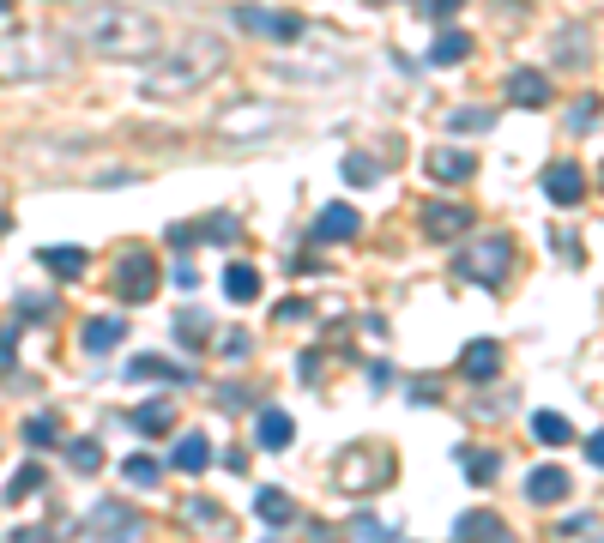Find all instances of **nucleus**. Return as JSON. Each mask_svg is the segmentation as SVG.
I'll use <instances>...</instances> for the list:
<instances>
[{
    "label": "nucleus",
    "mask_w": 604,
    "mask_h": 543,
    "mask_svg": "<svg viewBox=\"0 0 604 543\" xmlns=\"http://www.w3.org/2000/svg\"><path fill=\"white\" fill-rule=\"evenodd\" d=\"M73 43L91 49V55H103V61H145V55L164 49V31H158V19H151V13L103 0V7H85L73 19Z\"/></svg>",
    "instance_id": "1"
},
{
    "label": "nucleus",
    "mask_w": 604,
    "mask_h": 543,
    "mask_svg": "<svg viewBox=\"0 0 604 543\" xmlns=\"http://www.w3.org/2000/svg\"><path fill=\"white\" fill-rule=\"evenodd\" d=\"M224 61H230V55H224V37H188L182 49H170V55L151 61L145 97H188V91H200L206 79H218Z\"/></svg>",
    "instance_id": "2"
},
{
    "label": "nucleus",
    "mask_w": 604,
    "mask_h": 543,
    "mask_svg": "<svg viewBox=\"0 0 604 543\" xmlns=\"http://www.w3.org/2000/svg\"><path fill=\"white\" fill-rule=\"evenodd\" d=\"M387 477H393L387 447H351L339 459V489H351V495H375V489H387Z\"/></svg>",
    "instance_id": "3"
},
{
    "label": "nucleus",
    "mask_w": 604,
    "mask_h": 543,
    "mask_svg": "<svg viewBox=\"0 0 604 543\" xmlns=\"http://www.w3.org/2000/svg\"><path fill=\"white\" fill-rule=\"evenodd\" d=\"M508 266H514V242H508V236H484V242H472V248L460 254V272H466L472 284H484V290H496V284L508 278Z\"/></svg>",
    "instance_id": "4"
},
{
    "label": "nucleus",
    "mask_w": 604,
    "mask_h": 543,
    "mask_svg": "<svg viewBox=\"0 0 604 543\" xmlns=\"http://www.w3.org/2000/svg\"><path fill=\"white\" fill-rule=\"evenodd\" d=\"M151 290H158V260H151V248H127L115 260V296L127 308H139V302H151Z\"/></svg>",
    "instance_id": "5"
},
{
    "label": "nucleus",
    "mask_w": 604,
    "mask_h": 543,
    "mask_svg": "<svg viewBox=\"0 0 604 543\" xmlns=\"http://www.w3.org/2000/svg\"><path fill=\"white\" fill-rule=\"evenodd\" d=\"M55 61H49V37H13L0 43V79H49Z\"/></svg>",
    "instance_id": "6"
},
{
    "label": "nucleus",
    "mask_w": 604,
    "mask_h": 543,
    "mask_svg": "<svg viewBox=\"0 0 604 543\" xmlns=\"http://www.w3.org/2000/svg\"><path fill=\"white\" fill-rule=\"evenodd\" d=\"M544 194H550V206H562V212H574V206L586 200V169H580L574 157H562V163H550V169H544Z\"/></svg>",
    "instance_id": "7"
},
{
    "label": "nucleus",
    "mask_w": 604,
    "mask_h": 543,
    "mask_svg": "<svg viewBox=\"0 0 604 543\" xmlns=\"http://www.w3.org/2000/svg\"><path fill=\"white\" fill-rule=\"evenodd\" d=\"M242 31H260V37H278V43H296L302 37V19L296 13H260V7H236L230 13Z\"/></svg>",
    "instance_id": "8"
},
{
    "label": "nucleus",
    "mask_w": 604,
    "mask_h": 543,
    "mask_svg": "<svg viewBox=\"0 0 604 543\" xmlns=\"http://www.w3.org/2000/svg\"><path fill=\"white\" fill-rule=\"evenodd\" d=\"M85 525H91L97 537H139V531H145V519H139L133 507H121V501H97Z\"/></svg>",
    "instance_id": "9"
},
{
    "label": "nucleus",
    "mask_w": 604,
    "mask_h": 543,
    "mask_svg": "<svg viewBox=\"0 0 604 543\" xmlns=\"http://www.w3.org/2000/svg\"><path fill=\"white\" fill-rule=\"evenodd\" d=\"M508 103H514V109H544V103H550V73H538V67L508 73Z\"/></svg>",
    "instance_id": "10"
},
{
    "label": "nucleus",
    "mask_w": 604,
    "mask_h": 543,
    "mask_svg": "<svg viewBox=\"0 0 604 543\" xmlns=\"http://www.w3.org/2000/svg\"><path fill=\"white\" fill-rule=\"evenodd\" d=\"M254 441H260L266 453H284V447L296 441V423H290V411L266 405V411H260V423H254Z\"/></svg>",
    "instance_id": "11"
},
{
    "label": "nucleus",
    "mask_w": 604,
    "mask_h": 543,
    "mask_svg": "<svg viewBox=\"0 0 604 543\" xmlns=\"http://www.w3.org/2000/svg\"><path fill=\"white\" fill-rule=\"evenodd\" d=\"M423 230H429L435 242L466 236V230H472V206H429V212H423Z\"/></svg>",
    "instance_id": "12"
},
{
    "label": "nucleus",
    "mask_w": 604,
    "mask_h": 543,
    "mask_svg": "<svg viewBox=\"0 0 604 543\" xmlns=\"http://www.w3.org/2000/svg\"><path fill=\"white\" fill-rule=\"evenodd\" d=\"M357 230H363L357 206H327V212L315 218V242H351Z\"/></svg>",
    "instance_id": "13"
},
{
    "label": "nucleus",
    "mask_w": 604,
    "mask_h": 543,
    "mask_svg": "<svg viewBox=\"0 0 604 543\" xmlns=\"http://www.w3.org/2000/svg\"><path fill=\"white\" fill-rule=\"evenodd\" d=\"M472 169H478V157H472V151H460V145L429 151V181H466Z\"/></svg>",
    "instance_id": "14"
},
{
    "label": "nucleus",
    "mask_w": 604,
    "mask_h": 543,
    "mask_svg": "<svg viewBox=\"0 0 604 543\" xmlns=\"http://www.w3.org/2000/svg\"><path fill=\"white\" fill-rule=\"evenodd\" d=\"M170 465H176V471H188V477H200V471L212 465V441H206L200 429H194V435H182V441L170 447Z\"/></svg>",
    "instance_id": "15"
},
{
    "label": "nucleus",
    "mask_w": 604,
    "mask_h": 543,
    "mask_svg": "<svg viewBox=\"0 0 604 543\" xmlns=\"http://www.w3.org/2000/svg\"><path fill=\"white\" fill-rule=\"evenodd\" d=\"M562 495H568V471H562V465H544V471H532V477H526V501L556 507Z\"/></svg>",
    "instance_id": "16"
},
{
    "label": "nucleus",
    "mask_w": 604,
    "mask_h": 543,
    "mask_svg": "<svg viewBox=\"0 0 604 543\" xmlns=\"http://www.w3.org/2000/svg\"><path fill=\"white\" fill-rule=\"evenodd\" d=\"M502 369V350L490 344V338H478V344H466V356H460V375L466 381H490Z\"/></svg>",
    "instance_id": "17"
},
{
    "label": "nucleus",
    "mask_w": 604,
    "mask_h": 543,
    "mask_svg": "<svg viewBox=\"0 0 604 543\" xmlns=\"http://www.w3.org/2000/svg\"><path fill=\"white\" fill-rule=\"evenodd\" d=\"M127 375H133V381H176V387L194 381V369H176V362H164V356H133Z\"/></svg>",
    "instance_id": "18"
},
{
    "label": "nucleus",
    "mask_w": 604,
    "mask_h": 543,
    "mask_svg": "<svg viewBox=\"0 0 604 543\" xmlns=\"http://www.w3.org/2000/svg\"><path fill=\"white\" fill-rule=\"evenodd\" d=\"M121 338H127V320H121V314H103V320L85 326V350H91V356H109Z\"/></svg>",
    "instance_id": "19"
},
{
    "label": "nucleus",
    "mask_w": 604,
    "mask_h": 543,
    "mask_svg": "<svg viewBox=\"0 0 604 543\" xmlns=\"http://www.w3.org/2000/svg\"><path fill=\"white\" fill-rule=\"evenodd\" d=\"M254 513H260V519H266L272 531H284V525H296V501H290L284 489H260V495H254Z\"/></svg>",
    "instance_id": "20"
},
{
    "label": "nucleus",
    "mask_w": 604,
    "mask_h": 543,
    "mask_svg": "<svg viewBox=\"0 0 604 543\" xmlns=\"http://www.w3.org/2000/svg\"><path fill=\"white\" fill-rule=\"evenodd\" d=\"M127 423H133L139 435H170V423H176V405H170V399H151V405H139Z\"/></svg>",
    "instance_id": "21"
},
{
    "label": "nucleus",
    "mask_w": 604,
    "mask_h": 543,
    "mask_svg": "<svg viewBox=\"0 0 604 543\" xmlns=\"http://www.w3.org/2000/svg\"><path fill=\"white\" fill-rule=\"evenodd\" d=\"M224 296H230V302H254V296H260V272L242 266V260H230V266H224Z\"/></svg>",
    "instance_id": "22"
},
{
    "label": "nucleus",
    "mask_w": 604,
    "mask_h": 543,
    "mask_svg": "<svg viewBox=\"0 0 604 543\" xmlns=\"http://www.w3.org/2000/svg\"><path fill=\"white\" fill-rule=\"evenodd\" d=\"M453 531H460V537H508V519L472 507V513H460V525H453Z\"/></svg>",
    "instance_id": "23"
},
{
    "label": "nucleus",
    "mask_w": 604,
    "mask_h": 543,
    "mask_svg": "<svg viewBox=\"0 0 604 543\" xmlns=\"http://www.w3.org/2000/svg\"><path fill=\"white\" fill-rule=\"evenodd\" d=\"M466 55H472V37H466V31H447V37H435V49H429L435 67H460Z\"/></svg>",
    "instance_id": "24"
},
{
    "label": "nucleus",
    "mask_w": 604,
    "mask_h": 543,
    "mask_svg": "<svg viewBox=\"0 0 604 543\" xmlns=\"http://www.w3.org/2000/svg\"><path fill=\"white\" fill-rule=\"evenodd\" d=\"M43 266H49L55 278H79L91 260H85V248H43Z\"/></svg>",
    "instance_id": "25"
},
{
    "label": "nucleus",
    "mask_w": 604,
    "mask_h": 543,
    "mask_svg": "<svg viewBox=\"0 0 604 543\" xmlns=\"http://www.w3.org/2000/svg\"><path fill=\"white\" fill-rule=\"evenodd\" d=\"M25 447H61V417L49 411V417H25Z\"/></svg>",
    "instance_id": "26"
},
{
    "label": "nucleus",
    "mask_w": 604,
    "mask_h": 543,
    "mask_svg": "<svg viewBox=\"0 0 604 543\" xmlns=\"http://www.w3.org/2000/svg\"><path fill=\"white\" fill-rule=\"evenodd\" d=\"M532 435H538L544 447H568V441H574L568 417H556V411H538V417H532Z\"/></svg>",
    "instance_id": "27"
},
{
    "label": "nucleus",
    "mask_w": 604,
    "mask_h": 543,
    "mask_svg": "<svg viewBox=\"0 0 604 543\" xmlns=\"http://www.w3.org/2000/svg\"><path fill=\"white\" fill-rule=\"evenodd\" d=\"M121 477H127L133 489H151V483H158V477H164V465H158V459H151V453H133V459L121 465Z\"/></svg>",
    "instance_id": "28"
},
{
    "label": "nucleus",
    "mask_w": 604,
    "mask_h": 543,
    "mask_svg": "<svg viewBox=\"0 0 604 543\" xmlns=\"http://www.w3.org/2000/svg\"><path fill=\"white\" fill-rule=\"evenodd\" d=\"M67 465H73V471H85V477H91V471H103V441H67Z\"/></svg>",
    "instance_id": "29"
},
{
    "label": "nucleus",
    "mask_w": 604,
    "mask_h": 543,
    "mask_svg": "<svg viewBox=\"0 0 604 543\" xmlns=\"http://www.w3.org/2000/svg\"><path fill=\"white\" fill-rule=\"evenodd\" d=\"M272 121H278L272 109H230L218 127H224V133H248V127H272Z\"/></svg>",
    "instance_id": "30"
},
{
    "label": "nucleus",
    "mask_w": 604,
    "mask_h": 543,
    "mask_svg": "<svg viewBox=\"0 0 604 543\" xmlns=\"http://www.w3.org/2000/svg\"><path fill=\"white\" fill-rule=\"evenodd\" d=\"M460 465H466V477H472V483H490V477L502 471V459H496V453H478V447H466V453H460Z\"/></svg>",
    "instance_id": "31"
},
{
    "label": "nucleus",
    "mask_w": 604,
    "mask_h": 543,
    "mask_svg": "<svg viewBox=\"0 0 604 543\" xmlns=\"http://www.w3.org/2000/svg\"><path fill=\"white\" fill-rule=\"evenodd\" d=\"M37 489H43V465H25V471H19V477H13V483H7V501H13V507H19V501H31V495H37Z\"/></svg>",
    "instance_id": "32"
},
{
    "label": "nucleus",
    "mask_w": 604,
    "mask_h": 543,
    "mask_svg": "<svg viewBox=\"0 0 604 543\" xmlns=\"http://www.w3.org/2000/svg\"><path fill=\"white\" fill-rule=\"evenodd\" d=\"M453 127H460V133H490L496 115L490 109H453Z\"/></svg>",
    "instance_id": "33"
},
{
    "label": "nucleus",
    "mask_w": 604,
    "mask_h": 543,
    "mask_svg": "<svg viewBox=\"0 0 604 543\" xmlns=\"http://www.w3.org/2000/svg\"><path fill=\"white\" fill-rule=\"evenodd\" d=\"M375 175H381V163H375V157H345V181H351V188H369Z\"/></svg>",
    "instance_id": "34"
},
{
    "label": "nucleus",
    "mask_w": 604,
    "mask_h": 543,
    "mask_svg": "<svg viewBox=\"0 0 604 543\" xmlns=\"http://www.w3.org/2000/svg\"><path fill=\"white\" fill-rule=\"evenodd\" d=\"M592 121H598V97H580V103L568 109V127H574V133H592Z\"/></svg>",
    "instance_id": "35"
},
{
    "label": "nucleus",
    "mask_w": 604,
    "mask_h": 543,
    "mask_svg": "<svg viewBox=\"0 0 604 543\" xmlns=\"http://www.w3.org/2000/svg\"><path fill=\"white\" fill-rule=\"evenodd\" d=\"M200 236H212V242H236V236H242V224H236L230 212H218V218H212V224H206Z\"/></svg>",
    "instance_id": "36"
},
{
    "label": "nucleus",
    "mask_w": 604,
    "mask_h": 543,
    "mask_svg": "<svg viewBox=\"0 0 604 543\" xmlns=\"http://www.w3.org/2000/svg\"><path fill=\"white\" fill-rule=\"evenodd\" d=\"M176 332H182V338H206L212 326H206V314H200V308H182V314H176Z\"/></svg>",
    "instance_id": "37"
},
{
    "label": "nucleus",
    "mask_w": 604,
    "mask_h": 543,
    "mask_svg": "<svg viewBox=\"0 0 604 543\" xmlns=\"http://www.w3.org/2000/svg\"><path fill=\"white\" fill-rule=\"evenodd\" d=\"M460 7H466V0H417V13H423V19H453Z\"/></svg>",
    "instance_id": "38"
},
{
    "label": "nucleus",
    "mask_w": 604,
    "mask_h": 543,
    "mask_svg": "<svg viewBox=\"0 0 604 543\" xmlns=\"http://www.w3.org/2000/svg\"><path fill=\"white\" fill-rule=\"evenodd\" d=\"M248 344H254L248 332H224V338H218V350H224L230 362H242V356H248Z\"/></svg>",
    "instance_id": "39"
},
{
    "label": "nucleus",
    "mask_w": 604,
    "mask_h": 543,
    "mask_svg": "<svg viewBox=\"0 0 604 543\" xmlns=\"http://www.w3.org/2000/svg\"><path fill=\"white\" fill-rule=\"evenodd\" d=\"M218 405H224V411H242V405H248V393H242V387H218Z\"/></svg>",
    "instance_id": "40"
},
{
    "label": "nucleus",
    "mask_w": 604,
    "mask_h": 543,
    "mask_svg": "<svg viewBox=\"0 0 604 543\" xmlns=\"http://www.w3.org/2000/svg\"><path fill=\"white\" fill-rule=\"evenodd\" d=\"M188 519H200V525H218V507H212V501H188Z\"/></svg>",
    "instance_id": "41"
},
{
    "label": "nucleus",
    "mask_w": 604,
    "mask_h": 543,
    "mask_svg": "<svg viewBox=\"0 0 604 543\" xmlns=\"http://www.w3.org/2000/svg\"><path fill=\"white\" fill-rule=\"evenodd\" d=\"M592 525H598L592 513H574V519H562V537H580V531H592Z\"/></svg>",
    "instance_id": "42"
},
{
    "label": "nucleus",
    "mask_w": 604,
    "mask_h": 543,
    "mask_svg": "<svg viewBox=\"0 0 604 543\" xmlns=\"http://www.w3.org/2000/svg\"><path fill=\"white\" fill-rule=\"evenodd\" d=\"M351 537H381V519H369V513H357V519H351Z\"/></svg>",
    "instance_id": "43"
},
{
    "label": "nucleus",
    "mask_w": 604,
    "mask_h": 543,
    "mask_svg": "<svg viewBox=\"0 0 604 543\" xmlns=\"http://www.w3.org/2000/svg\"><path fill=\"white\" fill-rule=\"evenodd\" d=\"M278 320L290 326V320H309V302H278Z\"/></svg>",
    "instance_id": "44"
},
{
    "label": "nucleus",
    "mask_w": 604,
    "mask_h": 543,
    "mask_svg": "<svg viewBox=\"0 0 604 543\" xmlns=\"http://www.w3.org/2000/svg\"><path fill=\"white\" fill-rule=\"evenodd\" d=\"M176 284H182V290H200V272H194V260H182V266H176Z\"/></svg>",
    "instance_id": "45"
},
{
    "label": "nucleus",
    "mask_w": 604,
    "mask_h": 543,
    "mask_svg": "<svg viewBox=\"0 0 604 543\" xmlns=\"http://www.w3.org/2000/svg\"><path fill=\"white\" fill-rule=\"evenodd\" d=\"M586 459H592V465L604 471V429H598V435H586Z\"/></svg>",
    "instance_id": "46"
},
{
    "label": "nucleus",
    "mask_w": 604,
    "mask_h": 543,
    "mask_svg": "<svg viewBox=\"0 0 604 543\" xmlns=\"http://www.w3.org/2000/svg\"><path fill=\"white\" fill-rule=\"evenodd\" d=\"M13 344H19V338H13V326H7V332H0V369H13Z\"/></svg>",
    "instance_id": "47"
},
{
    "label": "nucleus",
    "mask_w": 604,
    "mask_h": 543,
    "mask_svg": "<svg viewBox=\"0 0 604 543\" xmlns=\"http://www.w3.org/2000/svg\"><path fill=\"white\" fill-rule=\"evenodd\" d=\"M0 236H7V218H0Z\"/></svg>",
    "instance_id": "48"
},
{
    "label": "nucleus",
    "mask_w": 604,
    "mask_h": 543,
    "mask_svg": "<svg viewBox=\"0 0 604 543\" xmlns=\"http://www.w3.org/2000/svg\"><path fill=\"white\" fill-rule=\"evenodd\" d=\"M0 13H7V0H0Z\"/></svg>",
    "instance_id": "49"
},
{
    "label": "nucleus",
    "mask_w": 604,
    "mask_h": 543,
    "mask_svg": "<svg viewBox=\"0 0 604 543\" xmlns=\"http://www.w3.org/2000/svg\"><path fill=\"white\" fill-rule=\"evenodd\" d=\"M375 7H381V0H375Z\"/></svg>",
    "instance_id": "50"
}]
</instances>
